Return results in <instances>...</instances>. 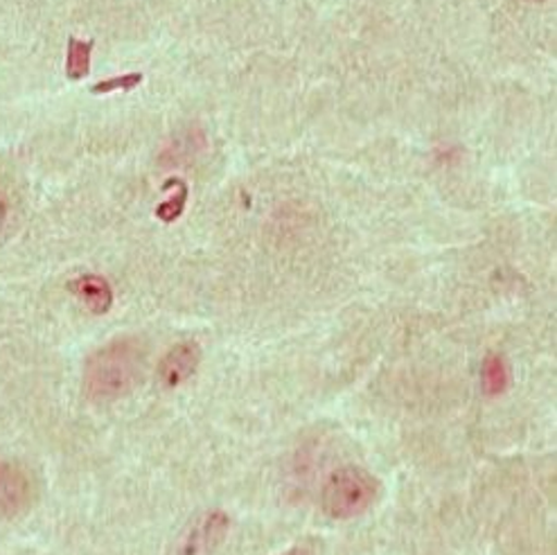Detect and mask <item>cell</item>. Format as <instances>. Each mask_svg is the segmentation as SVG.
Here are the masks:
<instances>
[{"mask_svg": "<svg viewBox=\"0 0 557 555\" xmlns=\"http://www.w3.org/2000/svg\"><path fill=\"white\" fill-rule=\"evenodd\" d=\"M283 555H309V551L302 548V546H294V548H289V551L283 553Z\"/></svg>", "mask_w": 557, "mask_h": 555, "instance_id": "obj_12", "label": "cell"}, {"mask_svg": "<svg viewBox=\"0 0 557 555\" xmlns=\"http://www.w3.org/2000/svg\"><path fill=\"white\" fill-rule=\"evenodd\" d=\"M69 289L88 307L92 314H107L113 305V289L107 278L84 273L69 283Z\"/></svg>", "mask_w": 557, "mask_h": 555, "instance_id": "obj_6", "label": "cell"}, {"mask_svg": "<svg viewBox=\"0 0 557 555\" xmlns=\"http://www.w3.org/2000/svg\"><path fill=\"white\" fill-rule=\"evenodd\" d=\"M145 348L138 338H115L96 350L84 366V393L98 403L129 395L143 380Z\"/></svg>", "mask_w": 557, "mask_h": 555, "instance_id": "obj_1", "label": "cell"}, {"mask_svg": "<svg viewBox=\"0 0 557 555\" xmlns=\"http://www.w3.org/2000/svg\"><path fill=\"white\" fill-rule=\"evenodd\" d=\"M174 188H176V193L157 208V218L165 224L176 222L185 210V203H188V193H190L188 183H185L183 178H174Z\"/></svg>", "mask_w": 557, "mask_h": 555, "instance_id": "obj_9", "label": "cell"}, {"mask_svg": "<svg viewBox=\"0 0 557 555\" xmlns=\"http://www.w3.org/2000/svg\"><path fill=\"white\" fill-rule=\"evenodd\" d=\"M33 479L16 462H0V521L21 515L33 502Z\"/></svg>", "mask_w": 557, "mask_h": 555, "instance_id": "obj_4", "label": "cell"}, {"mask_svg": "<svg viewBox=\"0 0 557 555\" xmlns=\"http://www.w3.org/2000/svg\"><path fill=\"white\" fill-rule=\"evenodd\" d=\"M201 363V348L197 342H181L172 346L163 359L159 361L157 375L163 386L176 388L183 382H188Z\"/></svg>", "mask_w": 557, "mask_h": 555, "instance_id": "obj_5", "label": "cell"}, {"mask_svg": "<svg viewBox=\"0 0 557 555\" xmlns=\"http://www.w3.org/2000/svg\"><path fill=\"white\" fill-rule=\"evenodd\" d=\"M529 3H544V0H529Z\"/></svg>", "mask_w": 557, "mask_h": 555, "instance_id": "obj_13", "label": "cell"}, {"mask_svg": "<svg viewBox=\"0 0 557 555\" xmlns=\"http://www.w3.org/2000/svg\"><path fill=\"white\" fill-rule=\"evenodd\" d=\"M510 386V366L502 355H487L483 361V388L487 395H504Z\"/></svg>", "mask_w": 557, "mask_h": 555, "instance_id": "obj_7", "label": "cell"}, {"mask_svg": "<svg viewBox=\"0 0 557 555\" xmlns=\"http://www.w3.org/2000/svg\"><path fill=\"white\" fill-rule=\"evenodd\" d=\"M143 79H145L143 73H127V75H120V77H111V79L92 84L90 92H92V96H107V92H113V90H132V88L140 86Z\"/></svg>", "mask_w": 557, "mask_h": 555, "instance_id": "obj_10", "label": "cell"}, {"mask_svg": "<svg viewBox=\"0 0 557 555\" xmlns=\"http://www.w3.org/2000/svg\"><path fill=\"white\" fill-rule=\"evenodd\" d=\"M380 495V481L359 466L334 470L321 492V508L327 517L346 521L363 515Z\"/></svg>", "mask_w": 557, "mask_h": 555, "instance_id": "obj_2", "label": "cell"}, {"mask_svg": "<svg viewBox=\"0 0 557 555\" xmlns=\"http://www.w3.org/2000/svg\"><path fill=\"white\" fill-rule=\"evenodd\" d=\"M5 220H8V201H5L3 193H0V231H3Z\"/></svg>", "mask_w": 557, "mask_h": 555, "instance_id": "obj_11", "label": "cell"}, {"mask_svg": "<svg viewBox=\"0 0 557 555\" xmlns=\"http://www.w3.org/2000/svg\"><path fill=\"white\" fill-rule=\"evenodd\" d=\"M90 54L92 41H79L75 37L69 39V57H66V77L71 82H82L90 73Z\"/></svg>", "mask_w": 557, "mask_h": 555, "instance_id": "obj_8", "label": "cell"}, {"mask_svg": "<svg viewBox=\"0 0 557 555\" xmlns=\"http://www.w3.org/2000/svg\"><path fill=\"white\" fill-rule=\"evenodd\" d=\"M231 531V519L222 510H212L199 517L185 531L178 544V555H210L222 546Z\"/></svg>", "mask_w": 557, "mask_h": 555, "instance_id": "obj_3", "label": "cell"}]
</instances>
